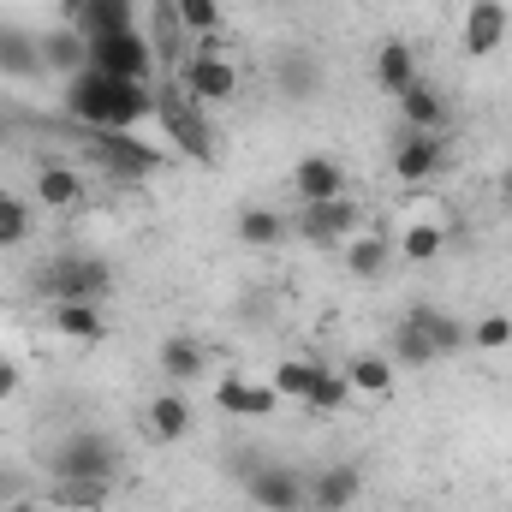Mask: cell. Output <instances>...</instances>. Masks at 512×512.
<instances>
[{
	"label": "cell",
	"mask_w": 512,
	"mask_h": 512,
	"mask_svg": "<svg viewBox=\"0 0 512 512\" xmlns=\"http://www.w3.org/2000/svg\"><path fill=\"white\" fill-rule=\"evenodd\" d=\"M66 24H78L84 36L137 30V0H66Z\"/></svg>",
	"instance_id": "cell-11"
},
{
	"label": "cell",
	"mask_w": 512,
	"mask_h": 512,
	"mask_svg": "<svg viewBox=\"0 0 512 512\" xmlns=\"http://www.w3.org/2000/svg\"><path fill=\"white\" fill-rule=\"evenodd\" d=\"M24 495V477H18V465H0V507H12Z\"/></svg>",
	"instance_id": "cell-37"
},
{
	"label": "cell",
	"mask_w": 512,
	"mask_h": 512,
	"mask_svg": "<svg viewBox=\"0 0 512 512\" xmlns=\"http://www.w3.org/2000/svg\"><path fill=\"white\" fill-rule=\"evenodd\" d=\"M245 495L256 501V512H310V495H304V471L292 465H256L245 477Z\"/></svg>",
	"instance_id": "cell-7"
},
{
	"label": "cell",
	"mask_w": 512,
	"mask_h": 512,
	"mask_svg": "<svg viewBox=\"0 0 512 512\" xmlns=\"http://www.w3.org/2000/svg\"><path fill=\"white\" fill-rule=\"evenodd\" d=\"M0 72L36 78V72H42V42L24 36V30H12V24H0Z\"/></svg>",
	"instance_id": "cell-26"
},
{
	"label": "cell",
	"mask_w": 512,
	"mask_h": 512,
	"mask_svg": "<svg viewBox=\"0 0 512 512\" xmlns=\"http://www.w3.org/2000/svg\"><path fill=\"white\" fill-rule=\"evenodd\" d=\"M340 251H346L340 262H346L358 280H376V274H387V262H393V245H387L382 233H352Z\"/></svg>",
	"instance_id": "cell-25"
},
{
	"label": "cell",
	"mask_w": 512,
	"mask_h": 512,
	"mask_svg": "<svg viewBox=\"0 0 512 512\" xmlns=\"http://www.w3.org/2000/svg\"><path fill=\"white\" fill-rule=\"evenodd\" d=\"M346 382H352V393H364V399H387L393 393V358H376V352L352 358Z\"/></svg>",
	"instance_id": "cell-27"
},
{
	"label": "cell",
	"mask_w": 512,
	"mask_h": 512,
	"mask_svg": "<svg viewBox=\"0 0 512 512\" xmlns=\"http://www.w3.org/2000/svg\"><path fill=\"white\" fill-rule=\"evenodd\" d=\"M30 239V209L18 191H0V251H18Z\"/></svg>",
	"instance_id": "cell-33"
},
{
	"label": "cell",
	"mask_w": 512,
	"mask_h": 512,
	"mask_svg": "<svg viewBox=\"0 0 512 512\" xmlns=\"http://www.w3.org/2000/svg\"><path fill=\"white\" fill-rule=\"evenodd\" d=\"M310 382H316V364H310V358H280L274 376H268V387H274L280 399H304Z\"/></svg>",
	"instance_id": "cell-34"
},
{
	"label": "cell",
	"mask_w": 512,
	"mask_h": 512,
	"mask_svg": "<svg viewBox=\"0 0 512 512\" xmlns=\"http://www.w3.org/2000/svg\"><path fill=\"white\" fill-rule=\"evenodd\" d=\"M292 191H298L304 203H334V197H346V161H334V155H304V161L292 167Z\"/></svg>",
	"instance_id": "cell-12"
},
{
	"label": "cell",
	"mask_w": 512,
	"mask_h": 512,
	"mask_svg": "<svg viewBox=\"0 0 512 512\" xmlns=\"http://www.w3.org/2000/svg\"><path fill=\"white\" fill-rule=\"evenodd\" d=\"M471 346H477V352H501V346H512V322L507 316H483V322L471 328Z\"/></svg>",
	"instance_id": "cell-36"
},
{
	"label": "cell",
	"mask_w": 512,
	"mask_h": 512,
	"mask_svg": "<svg viewBox=\"0 0 512 512\" xmlns=\"http://www.w3.org/2000/svg\"><path fill=\"white\" fill-rule=\"evenodd\" d=\"M149 435H155L161 447H173V441L191 435V405H185V393H155V399H149Z\"/></svg>",
	"instance_id": "cell-24"
},
{
	"label": "cell",
	"mask_w": 512,
	"mask_h": 512,
	"mask_svg": "<svg viewBox=\"0 0 512 512\" xmlns=\"http://www.w3.org/2000/svg\"><path fill=\"white\" fill-rule=\"evenodd\" d=\"M274 78H280V96H292V102H304V96L322 90V66H316L310 54H286Z\"/></svg>",
	"instance_id": "cell-29"
},
{
	"label": "cell",
	"mask_w": 512,
	"mask_h": 512,
	"mask_svg": "<svg viewBox=\"0 0 512 512\" xmlns=\"http://www.w3.org/2000/svg\"><path fill=\"white\" fill-rule=\"evenodd\" d=\"M358 393H352V382H346V370H322L316 364V382H310V393H304V405L310 411H340V405H352Z\"/></svg>",
	"instance_id": "cell-30"
},
{
	"label": "cell",
	"mask_w": 512,
	"mask_h": 512,
	"mask_svg": "<svg viewBox=\"0 0 512 512\" xmlns=\"http://www.w3.org/2000/svg\"><path fill=\"white\" fill-rule=\"evenodd\" d=\"M48 501L60 512H102L108 507V495H114V483H90V477H48V489H42Z\"/></svg>",
	"instance_id": "cell-22"
},
{
	"label": "cell",
	"mask_w": 512,
	"mask_h": 512,
	"mask_svg": "<svg viewBox=\"0 0 512 512\" xmlns=\"http://www.w3.org/2000/svg\"><path fill=\"white\" fill-rule=\"evenodd\" d=\"M6 512H60V507H54L48 495H30V489H24V495H18V501H12Z\"/></svg>",
	"instance_id": "cell-39"
},
{
	"label": "cell",
	"mask_w": 512,
	"mask_h": 512,
	"mask_svg": "<svg viewBox=\"0 0 512 512\" xmlns=\"http://www.w3.org/2000/svg\"><path fill=\"white\" fill-rule=\"evenodd\" d=\"M54 477H90V483H114L120 477V447L102 429H66L48 453Z\"/></svg>",
	"instance_id": "cell-4"
},
{
	"label": "cell",
	"mask_w": 512,
	"mask_h": 512,
	"mask_svg": "<svg viewBox=\"0 0 512 512\" xmlns=\"http://www.w3.org/2000/svg\"><path fill=\"white\" fill-rule=\"evenodd\" d=\"M441 251H447V233H441L435 221H411V227L399 233V245H393L399 262H435Z\"/></svg>",
	"instance_id": "cell-28"
},
{
	"label": "cell",
	"mask_w": 512,
	"mask_h": 512,
	"mask_svg": "<svg viewBox=\"0 0 512 512\" xmlns=\"http://www.w3.org/2000/svg\"><path fill=\"white\" fill-rule=\"evenodd\" d=\"M298 233H304L310 245H346V239L358 233V203H352V197H334V203H304Z\"/></svg>",
	"instance_id": "cell-10"
},
{
	"label": "cell",
	"mask_w": 512,
	"mask_h": 512,
	"mask_svg": "<svg viewBox=\"0 0 512 512\" xmlns=\"http://www.w3.org/2000/svg\"><path fill=\"white\" fill-rule=\"evenodd\" d=\"M0 137H6V131H0Z\"/></svg>",
	"instance_id": "cell-41"
},
{
	"label": "cell",
	"mask_w": 512,
	"mask_h": 512,
	"mask_svg": "<svg viewBox=\"0 0 512 512\" xmlns=\"http://www.w3.org/2000/svg\"><path fill=\"white\" fill-rule=\"evenodd\" d=\"M393 364H399V370H429V364H435V346L423 340V328H411V322L393 328Z\"/></svg>",
	"instance_id": "cell-31"
},
{
	"label": "cell",
	"mask_w": 512,
	"mask_h": 512,
	"mask_svg": "<svg viewBox=\"0 0 512 512\" xmlns=\"http://www.w3.org/2000/svg\"><path fill=\"white\" fill-rule=\"evenodd\" d=\"M179 24H185V36H215L221 30V0H179Z\"/></svg>",
	"instance_id": "cell-35"
},
{
	"label": "cell",
	"mask_w": 512,
	"mask_h": 512,
	"mask_svg": "<svg viewBox=\"0 0 512 512\" xmlns=\"http://www.w3.org/2000/svg\"><path fill=\"white\" fill-rule=\"evenodd\" d=\"M36 42H42V72L72 78V72L90 66V36H84L78 24H60V30H48V36H36Z\"/></svg>",
	"instance_id": "cell-17"
},
{
	"label": "cell",
	"mask_w": 512,
	"mask_h": 512,
	"mask_svg": "<svg viewBox=\"0 0 512 512\" xmlns=\"http://www.w3.org/2000/svg\"><path fill=\"white\" fill-rule=\"evenodd\" d=\"M179 84H185V96L191 102H203V108H221V102H233L239 96V66L221 54V48H191L185 54V66H179Z\"/></svg>",
	"instance_id": "cell-6"
},
{
	"label": "cell",
	"mask_w": 512,
	"mask_h": 512,
	"mask_svg": "<svg viewBox=\"0 0 512 512\" xmlns=\"http://www.w3.org/2000/svg\"><path fill=\"white\" fill-rule=\"evenodd\" d=\"M90 66L120 78V84H155V42L143 30H114V36H90Z\"/></svg>",
	"instance_id": "cell-5"
},
{
	"label": "cell",
	"mask_w": 512,
	"mask_h": 512,
	"mask_svg": "<svg viewBox=\"0 0 512 512\" xmlns=\"http://www.w3.org/2000/svg\"><path fill=\"white\" fill-rule=\"evenodd\" d=\"M90 149L102 155L108 173H155L161 167V149L131 143V131H90Z\"/></svg>",
	"instance_id": "cell-13"
},
{
	"label": "cell",
	"mask_w": 512,
	"mask_h": 512,
	"mask_svg": "<svg viewBox=\"0 0 512 512\" xmlns=\"http://www.w3.org/2000/svg\"><path fill=\"white\" fill-rule=\"evenodd\" d=\"M155 120H161L167 143H173L179 155H191V161H203V167L221 161V137L209 126V108L191 102L185 84H155Z\"/></svg>",
	"instance_id": "cell-2"
},
{
	"label": "cell",
	"mask_w": 512,
	"mask_h": 512,
	"mask_svg": "<svg viewBox=\"0 0 512 512\" xmlns=\"http://www.w3.org/2000/svg\"><path fill=\"white\" fill-rule=\"evenodd\" d=\"M36 203L66 215V209H78V203H84V179H78L66 161H42V167H36Z\"/></svg>",
	"instance_id": "cell-19"
},
{
	"label": "cell",
	"mask_w": 512,
	"mask_h": 512,
	"mask_svg": "<svg viewBox=\"0 0 512 512\" xmlns=\"http://www.w3.org/2000/svg\"><path fill=\"white\" fill-rule=\"evenodd\" d=\"M66 114L90 131H131L155 120V84H120L96 66L66 78Z\"/></svg>",
	"instance_id": "cell-1"
},
{
	"label": "cell",
	"mask_w": 512,
	"mask_h": 512,
	"mask_svg": "<svg viewBox=\"0 0 512 512\" xmlns=\"http://www.w3.org/2000/svg\"><path fill=\"white\" fill-rule=\"evenodd\" d=\"M447 167V131H399L393 143V173L399 185H423Z\"/></svg>",
	"instance_id": "cell-8"
},
{
	"label": "cell",
	"mask_w": 512,
	"mask_h": 512,
	"mask_svg": "<svg viewBox=\"0 0 512 512\" xmlns=\"http://www.w3.org/2000/svg\"><path fill=\"white\" fill-rule=\"evenodd\" d=\"M405 322H411V328H423V340L435 346V358H453V352H465V346H471V328H465V322H453V316H441L435 304H411V310H405Z\"/></svg>",
	"instance_id": "cell-18"
},
{
	"label": "cell",
	"mask_w": 512,
	"mask_h": 512,
	"mask_svg": "<svg viewBox=\"0 0 512 512\" xmlns=\"http://www.w3.org/2000/svg\"><path fill=\"white\" fill-rule=\"evenodd\" d=\"M304 495H310V512H352L364 495V471L358 465H322L304 477Z\"/></svg>",
	"instance_id": "cell-9"
},
{
	"label": "cell",
	"mask_w": 512,
	"mask_h": 512,
	"mask_svg": "<svg viewBox=\"0 0 512 512\" xmlns=\"http://www.w3.org/2000/svg\"><path fill=\"white\" fill-rule=\"evenodd\" d=\"M399 120H405V131H447V102H441V90L417 78V84L399 96Z\"/></svg>",
	"instance_id": "cell-21"
},
{
	"label": "cell",
	"mask_w": 512,
	"mask_h": 512,
	"mask_svg": "<svg viewBox=\"0 0 512 512\" xmlns=\"http://www.w3.org/2000/svg\"><path fill=\"white\" fill-rule=\"evenodd\" d=\"M507 18L512 12L501 0H471V6H465V54H477V60L495 54V48L507 42Z\"/></svg>",
	"instance_id": "cell-15"
},
{
	"label": "cell",
	"mask_w": 512,
	"mask_h": 512,
	"mask_svg": "<svg viewBox=\"0 0 512 512\" xmlns=\"http://www.w3.org/2000/svg\"><path fill=\"white\" fill-rule=\"evenodd\" d=\"M417 78H423V72H417V48H411V42H399V36H387L382 48H376V90L399 102Z\"/></svg>",
	"instance_id": "cell-16"
},
{
	"label": "cell",
	"mask_w": 512,
	"mask_h": 512,
	"mask_svg": "<svg viewBox=\"0 0 512 512\" xmlns=\"http://www.w3.org/2000/svg\"><path fill=\"white\" fill-rule=\"evenodd\" d=\"M18 387H24V370L12 358H0V399H18Z\"/></svg>",
	"instance_id": "cell-38"
},
{
	"label": "cell",
	"mask_w": 512,
	"mask_h": 512,
	"mask_svg": "<svg viewBox=\"0 0 512 512\" xmlns=\"http://www.w3.org/2000/svg\"><path fill=\"white\" fill-rule=\"evenodd\" d=\"M256 6H268V0H256Z\"/></svg>",
	"instance_id": "cell-40"
},
{
	"label": "cell",
	"mask_w": 512,
	"mask_h": 512,
	"mask_svg": "<svg viewBox=\"0 0 512 512\" xmlns=\"http://www.w3.org/2000/svg\"><path fill=\"white\" fill-rule=\"evenodd\" d=\"M215 405H221L227 417H274L280 393L268 382H251V376H221V382H215Z\"/></svg>",
	"instance_id": "cell-14"
},
{
	"label": "cell",
	"mask_w": 512,
	"mask_h": 512,
	"mask_svg": "<svg viewBox=\"0 0 512 512\" xmlns=\"http://www.w3.org/2000/svg\"><path fill=\"white\" fill-rule=\"evenodd\" d=\"M48 322H54V334L84 340V346L108 340V316H102V304H54V310H48Z\"/></svg>",
	"instance_id": "cell-23"
},
{
	"label": "cell",
	"mask_w": 512,
	"mask_h": 512,
	"mask_svg": "<svg viewBox=\"0 0 512 512\" xmlns=\"http://www.w3.org/2000/svg\"><path fill=\"white\" fill-rule=\"evenodd\" d=\"M36 286L48 292V304H102L114 292V268L102 256H54Z\"/></svg>",
	"instance_id": "cell-3"
},
{
	"label": "cell",
	"mask_w": 512,
	"mask_h": 512,
	"mask_svg": "<svg viewBox=\"0 0 512 512\" xmlns=\"http://www.w3.org/2000/svg\"><path fill=\"white\" fill-rule=\"evenodd\" d=\"M239 239L256 245V251H268V245L286 239V221H280L274 209H239Z\"/></svg>",
	"instance_id": "cell-32"
},
{
	"label": "cell",
	"mask_w": 512,
	"mask_h": 512,
	"mask_svg": "<svg viewBox=\"0 0 512 512\" xmlns=\"http://www.w3.org/2000/svg\"><path fill=\"white\" fill-rule=\"evenodd\" d=\"M155 358H161V376H167V382H173V387L197 382V376L209 370V352H203V346H197L191 334H167Z\"/></svg>",
	"instance_id": "cell-20"
}]
</instances>
